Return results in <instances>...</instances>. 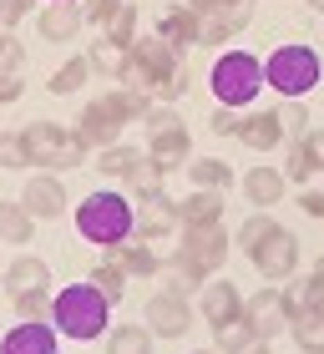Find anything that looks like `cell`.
<instances>
[{"label":"cell","mask_w":324,"mask_h":354,"mask_svg":"<svg viewBox=\"0 0 324 354\" xmlns=\"http://www.w3.org/2000/svg\"><path fill=\"white\" fill-rule=\"evenodd\" d=\"M223 218V192L213 187H192L183 203H177V223L183 228H208V223H218Z\"/></svg>","instance_id":"cell-22"},{"label":"cell","mask_w":324,"mask_h":354,"mask_svg":"<svg viewBox=\"0 0 324 354\" xmlns=\"http://www.w3.org/2000/svg\"><path fill=\"white\" fill-rule=\"evenodd\" d=\"M107 354H152V329L147 324H117V329H107Z\"/></svg>","instance_id":"cell-29"},{"label":"cell","mask_w":324,"mask_h":354,"mask_svg":"<svg viewBox=\"0 0 324 354\" xmlns=\"http://www.w3.org/2000/svg\"><path fill=\"white\" fill-rule=\"evenodd\" d=\"M96 172L107 177V183H127V187H152L162 183V177L152 172L147 152L127 147V142H117V147H102V157H96Z\"/></svg>","instance_id":"cell-12"},{"label":"cell","mask_w":324,"mask_h":354,"mask_svg":"<svg viewBox=\"0 0 324 354\" xmlns=\"http://www.w3.org/2000/svg\"><path fill=\"white\" fill-rule=\"evenodd\" d=\"M213 334H218V349H223V354H243V349H249V344L258 339V334L249 329V319H243V314H238V319H228V324H218Z\"/></svg>","instance_id":"cell-35"},{"label":"cell","mask_w":324,"mask_h":354,"mask_svg":"<svg viewBox=\"0 0 324 354\" xmlns=\"http://www.w3.org/2000/svg\"><path fill=\"white\" fill-rule=\"evenodd\" d=\"M284 137H289V132H284V117H279V111H249L243 127H238V142H243V147H253V152H273Z\"/></svg>","instance_id":"cell-21"},{"label":"cell","mask_w":324,"mask_h":354,"mask_svg":"<svg viewBox=\"0 0 324 354\" xmlns=\"http://www.w3.org/2000/svg\"><path fill=\"white\" fill-rule=\"evenodd\" d=\"M21 96H26V82H21V76H0V106L21 102Z\"/></svg>","instance_id":"cell-47"},{"label":"cell","mask_w":324,"mask_h":354,"mask_svg":"<svg viewBox=\"0 0 324 354\" xmlns=\"http://www.w3.org/2000/svg\"><path fill=\"white\" fill-rule=\"evenodd\" d=\"M111 259L127 268V279H157V268H162L157 253H152V243H142V238H137V243H132V238L117 243V248H111Z\"/></svg>","instance_id":"cell-24"},{"label":"cell","mask_w":324,"mask_h":354,"mask_svg":"<svg viewBox=\"0 0 324 354\" xmlns=\"http://www.w3.org/2000/svg\"><path fill=\"white\" fill-rule=\"evenodd\" d=\"M36 238V218L26 213V203H0V243H30Z\"/></svg>","instance_id":"cell-28"},{"label":"cell","mask_w":324,"mask_h":354,"mask_svg":"<svg viewBox=\"0 0 324 354\" xmlns=\"http://www.w3.org/2000/svg\"><path fill=\"white\" fill-rule=\"evenodd\" d=\"M273 228H279V223H273V218L264 213V207H258V213H253V218H243V223H238V238H233V243H238L243 253H253V248H258V243H264V238H269Z\"/></svg>","instance_id":"cell-36"},{"label":"cell","mask_w":324,"mask_h":354,"mask_svg":"<svg viewBox=\"0 0 324 354\" xmlns=\"http://www.w3.org/2000/svg\"><path fill=\"white\" fill-rule=\"evenodd\" d=\"M26 152H30V167H46V172H66L87 162V142L76 132H66L61 122H30L26 127Z\"/></svg>","instance_id":"cell-6"},{"label":"cell","mask_w":324,"mask_h":354,"mask_svg":"<svg viewBox=\"0 0 324 354\" xmlns=\"http://www.w3.org/2000/svg\"><path fill=\"white\" fill-rule=\"evenodd\" d=\"M41 41H51V46H66L81 36V26H87V10L76 6V0H51V6L41 10Z\"/></svg>","instance_id":"cell-17"},{"label":"cell","mask_w":324,"mask_h":354,"mask_svg":"<svg viewBox=\"0 0 324 354\" xmlns=\"http://www.w3.org/2000/svg\"><path fill=\"white\" fill-rule=\"evenodd\" d=\"M208 6H223V0H192V10H208Z\"/></svg>","instance_id":"cell-51"},{"label":"cell","mask_w":324,"mask_h":354,"mask_svg":"<svg viewBox=\"0 0 324 354\" xmlns=\"http://www.w3.org/2000/svg\"><path fill=\"white\" fill-rule=\"evenodd\" d=\"M177 71H183V51H177V46H168L162 36H137L132 56H127V71H122V86H142L152 96Z\"/></svg>","instance_id":"cell-7"},{"label":"cell","mask_w":324,"mask_h":354,"mask_svg":"<svg viewBox=\"0 0 324 354\" xmlns=\"http://www.w3.org/2000/svg\"><path fill=\"white\" fill-rule=\"evenodd\" d=\"M208 82H213V96L218 106H253V96L264 91V61L253 51H223L213 61V71H208Z\"/></svg>","instance_id":"cell-5"},{"label":"cell","mask_w":324,"mask_h":354,"mask_svg":"<svg viewBox=\"0 0 324 354\" xmlns=\"http://www.w3.org/2000/svg\"><path fill=\"white\" fill-rule=\"evenodd\" d=\"M26 66V46L15 36H0V76H21Z\"/></svg>","instance_id":"cell-41"},{"label":"cell","mask_w":324,"mask_h":354,"mask_svg":"<svg viewBox=\"0 0 324 354\" xmlns=\"http://www.w3.org/2000/svg\"><path fill=\"white\" fill-rule=\"evenodd\" d=\"M142 127H147V132H162V127H177V111H172V106H162V102H152V111L142 117Z\"/></svg>","instance_id":"cell-44"},{"label":"cell","mask_w":324,"mask_h":354,"mask_svg":"<svg viewBox=\"0 0 324 354\" xmlns=\"http://www.w3.org/2000/svg\"><path fill=\"white\" fill-rule=\"evenodd\" d=\"M198 309H203V319H208V324H228V319H238L243 314V299H238V283H208L203 288V299H198Z\"/></svg>","instance_id":"cell-23"},{"label":"cell","mask_w":324,"mask_h":354,"mask_svg":"<svg viewBox=\"0 0 324 354\" xmlns=\"http://www.w3.org/2000/svg\"><path fill=\"white\" fill-rule=\"evenodd\" d=\"M15 314L21 319H51V294L46 288H26V294H10Z\"/></svg>","instance_id":"cell-38"},{"label":"cell","mask_w":324,"mask_h":354,"mask_svg":"<svg viewBox=\"0 0 324 354\" xmlns=\"http://www.w3.org/2000/svg\"><path fill=\"white\" fill-rule=\"evenodd\" d=\"M122 127H127V122L107 106V96H96V102L81 106V117H76V137L87 142V147H117Z\"/></svg>","instance_id":"cell-15"},{"label":"cell","mask_w":324,"mask_h":354,"mask_svg":"<svg viewBox=\"0 0 324 354\" xmlns=\"http://www.w3.org/2000/svg\"><path fill=\"white\" fill-rule=\"evenodd\" d=\"M26 288H51V268L41 259H30V253H21L6 268V294H26Z\"/></svg>","instance_id":"cell-25"},{"label":"cell","mask_w":324,"mask_h":354,"mask_svg":"<svg viewBox=\"0 0 324 354\" xmlns=\"http://www.w3.org/2000/svg\"><path fill=\"white\" fill-rule=\"evenodd\" d=\"M21 203H26V213H30V218L56 223L61 213H66V187H61V177H56V172H36V177H30V183L21 187Z\"/></svg>","instance_id":"cell-16"},{"label":"cell","mask_w":324,"mask_h":354,"mask_svg":"<svg viewBox=\"0 0 324 354\" xmlns=\"http://www.w3.org/2000/svg\"><path fill=\"white\" fill-rule=\"evenodd\" d=\"M0 354H56L51 319H21V324L0 339Z\"/></svg>","instance_id":"cell-18"},{"label":"cell","mask_w":324,"mask_h":354,"mask_svg":"<svg viewBox=\"0 0 324 354\" xmlns=\"http://www.w3.org/2000/svg\"><path fill=\"white\" fill-rule=\"evenodd\" d=\"M228 248H233V238L223 233V223L183 228V238H177V248H172V268L183 273L188 283H203V279H213V273L228 263Z\"/></svg>","instance_id":"cell-4"},{"label":"cell","mask_w":324,"mask_h":354,"mask_svg":"<svg viewBox=\"0 0 324 354\" xmlns=\"http://www.w3.org/2000/svg\"><path fill=\"white\" fill-rule=\"evenodd\" d=\"M289 339H294L304 354H324V314L299 309V314H294V324H289Z\"/></svg>","instance_id":"cell-30"},{"label":"cell","mask_w":324,"mask_h":354,"mask_svg":"<svg viewBox=\"0 0 324 354\" xmlns=\"http://www.w3.org/2000/svg\"><path fill=\"white\" fill-rule=\"evenodd\" d=\"M284 187H289V177L279 167H269V162H258V167L243 172V198H249L253 207H264V213L273 203H284Z\"/></svg>","instance_id":"cell-20"},{"label":"cell","mask_w":324,"mask_h":354,"mask_svg":"<svg viewBox=\"0 0 324 354\" xmlns=\"http://www.w3.org/2000/svg\"><path fill=\"white\" fill-rule=\"evenodd\" d=\"M299 309H314V314H324V263L309 273V279L299 283Z\"/></svg>","instance_id":"cell-40"},{"label":"cell","mask_w":324,"mask_h":354,"mask_svg":"<svg viewBox=\"0 0 324 354\" xmlns=\"http://www.w3.org/2000/svg\"><path fill=\"white\" fill-rule=\"evenodd\" d=\"M192 354H223V349H192Z\"/></svg>","instance_id":"cell-52"},{"label":"cell","mask_w":324,"mask_h":354,"mask_svg":"<svg viewBox=\"0 0 324 354\" xmlns=\"http://www.w3.org/2000/svg\"><path fill=\"white\" fill-rule=\"evenodd\" d=\"M127 56H132V51H127V46H117V41H96L91 46V51H87V61H91V71L96 76H107V82H122V71H127Z\"/></svg>","instance_id":"cell-27"},{"label":"cell","mask_w":324,"mask_h":354,"mask_svg":"<svg viewBox=\"0 0 324 354\" xmlns=\"http://www.w3.org/2000/svg\"><path fill=\"white\" fill-rule=\"evenodd\" d=\"M208 127H213L218 137H238V127H243V117H238V106H218L213 117H208Z\"/></svg>","instance_id":"cell-43"},{"label":"cell","mask_w":324,"mask_h":354,"mask_svg":"<svg viewBox=\"0 0 324 354\" xmlns=\"http://www.w3.org/2000/svg\"><path fill=\"white\" fill-rule=\"evenodd\" d=\"M304 147H309V157H314V172H324V127L319 132H304Z\"/></svg>","instance_id":"cell-48"},{"label":"cell","mask_w":324,"mask_h":354,"mask_svg":"<svg viewBox=\"0 0 324 354\" xmlns=\"http://www.w3.org/2000/svg\"><path fill=\"white\" fill-rule=\"evenodd\" d=\"M107 106L117 111L122 122H142L152 111V96L142 91V86H117V91H107Z\"/></svg>","instance_id":"cell-31"},{"label":"cell","mask_w":324,"mask_h":354,"mask_svg":"<svg viewBox=\"0 0 324 354\" xmlns=\"http://www.w3.org/2000/svg\"><path fill=\"white\" fill-rule=\"evenodd\" d=\"M122 0H81V10H87V21H96V26H107L111 21V10H117Z\"/></svg>","instance_id":"cell-46"},{"label":"cell","mask_w":324,"mask_h":354,"mask_svg":"<svg viewBox=\"0 0 324 354\" xmlns=\"http://www.w3.org/2000/svg\"><path fill=\"white\" fill-rule=\"evenodd\" d=\"M147 162H152L157 177H168V172H177V167L192 162V137H188L183 122L162 127V132H147Z\"/></svg>","instance_id":"cell-13"},{"label":"cell","mask_w":324,"mask_h":354,"mask_svg":"<svg viewBox=\"0 0 324 354\" xmlns=\"http://www.w3.org/2000/svg\"><path fill=\"white\" fill-rule=\"evenodd\" d=\"M183 172H188L192 187H213V192H228V187H233V167L218 162V157H192Z\"/></svg>","instance_id":"cell-26"},{"label":"cell","mask_w":324,"mask_h":354,"mask_svg":"<svg viewBox=\"0 0 324 354\" xmlns=\"http://www.w3.org/2000/svg\"><path fill=\"white\" fill-rule=\"evenodd\" d=\"M26 15H30V0H0V26H21L26 21Z\"/></svg>","instance_id":"cell-45"},{"label":"cell","mask_w":324,"mask_h":354,"mask_svg":"<svg viewBox=\"0 0 324 354\" xmlns=\"http://www.w3.org/2000/svg\"><path fill=\"white\" fill-rule=\"evenodd\" d=\"M264 86H273L284 102H304L314 86H319V51L314 46H273L264 56Z\"/></svg>","instance_id":"cell-3"},{"label":"cell","mask_w":324,"mask_h":354,"mask_svg":"<svg viewBox=\"0 0 324 354\" xmlns=\"http://www.w3.org/2000/svg\"><path fill=\"white\" fill-rule=\"evenodd\" d=\"M299 314V294H289V288H258L253 299H243V319H249V329L258 339H279V334L294 324Z\"/></svg>","instance_id":"cell-8"},{"label":"cell","mask_w":324,"mask_h":354,"mask_svg":"<svg viewBox=\"0 0 324 354\" xmlns=\"http://www.w3.org/2000/svg\"><path fill=\"white\" fill-rule=\"evenodd\" d=\"M198 21H203V46H223V41H233L238 30L253 21V0H223V6H208V10H198Z\"/></svg>","instance_id":"cell-14"},{"label":"cell","mask_w":324,"mask_h":354,"mask_svg":"<svg viewBox=\"0 0 324 354\" xmlns=\"http://www.w3.org/2000/svg\"><path fill=\"white\" fill-rule=\"evenodd\" d=\"M309 6H314V10H324V0H309Z\"/></svg>","instance_id":"cell-53"},{"label":"cell","mask_w":324,"mask_h":354,"mask_svg":"<svg viewBox=\"0 0 324 354\" xmlns=\"http://www.w3.org/2000/svg\"><path fill=\"white\" fill-rule=\"evenodd\" d=\"M279 117H284V132H289V137H304V132H309V111H304V102H284Z\"/></svg>","instance_id":"cell-42"},{"label":"cell","mask_w":324,"mask_h":354,"mask_svg":"<svg viewBox=\"0 0 324 354\" xmlns=\"http://www.w3.org/2000/svg\"><path fill=\"white\" fill-rule=\"evenodd\" d=\"M51 324H56V334H66V339H76V344L107 339V329H111V299L91 279L87 283H66L51 299Z\"/></svg>","instance_id":"cell-1"},{"label":"cell","mask_w":324,"mask_h":354,"mask_svg":"<svg viewBox=\"0 0 324 354\" xmlns=\"http://www.w3.org/2000/svg\"><path fill=\"white\" fill-rule=\"evenodd\" d=\"M142 324H147L157 339H183V334L192 329V304H188V294H177V288L152 294L147 309H142Z\"/></svg>","instance_id":"cell-10"},{"label":"cell","mask_w":324,"mask_h":354,"mask_svg":"<svg viewBox=\"0 0 324 354\" xmlns=\"http://www.w3.org/2000/svg\"><path fill=\"white\" fill-rule=\"evenodd\" d=\"M76 233L96 248H117L137 233V203L122 198V192H111V187L91 192V198H81V207H76Z\"/></svg>","instance_id":"cell-2"},{"label":"cell","mask_w":324,"mask_h":354,"mask_svg":"<svg viewBox=\"0 0 324 354\" xmlns=\"http://www.w3.org/2000/svg\"><path fill=\"white\" fill-rule=\"evenodd\" d=\"M157 36L177 46V51H188V46H203V21H198V10L192 6H168L157 15Z\"/></svg>","instance_id":"cell-19"},{"label":"cell","mask_w":324,"mask_h":354,"mask_svg":"<svg viewBox=\"0 0 324 354\" xmlns=\"http://www.w3.org/2000/svg\"><path fill=\"white\" fill-rule=\"evenodd\" d=\"M299 207H304L309 218H319V223H324V192H314V187H309V192H299Z\"/></svg>","instance_id":"cell-49"},{"label":"cell","mask_w":324,"mask_h":354,"mask_svg":"<svg viewBox=\"0 0 324 354\" xmlns=\"http://www.w3.org/2000/svg\"><path fill=\"white\" fill-rule=\"evenodd\" d=\"M284 177H289V183H309V177H314V157H309V147H304V137H294V142H289Z\"/></svg>","instance_id":"cell-37"},{"label":"cell","mask_w":324,"mask_h":354,"mask_svg":"<svg viewBox=\"0 0 324 354\" xmlns=\"http://www.w3.org/2000/svg\"><path fill=\"white\" fill-rule=\"evenodd\" d=\"M177 228V203L162 192V183L137 187V233L142 243H168V233Z\"/></svg>","instance_id":"cell-9"},{"label":"cell","mask_w":324,"mask_h":354,"mask_svg":"<svg viewBox=\"0 0 324 354\" xmlns=\"http://www.w3.org/2000/svg\"><path fill=\"white\" fill-rule=\"evenodd\" d=\"M102 36H107V41H117V46H127V51H132V41H137V6H132V0H122V6L111 10V21L102 26Z\"/></svg>","instance_id":"cell-33"},{"label":"cell","mask_w":324,"mask_h":354,"mask_svg":"<svg viewBox=\"0 0 324 354\" xmlns=\"http://www.w3.org/2000/svg\"><path fill=\"white\" fill-rule=\"evenodd\" d=\"M249 259H253V268L264 273L269 283H289V279H294V268H299V238L289 228H273Z\"/></svg>","instance_id":"cell-11"},{"label":"cell","mask_w":324,"mask_h":354,"mask_svg":"<svg viewBox=\"0 0 324 354\" xmlns=\"http://www.w3.org/2000/svg\"><path fill=\"white\" fill-rule=\"evenodd\" d=\"M87 76H91V61L76 56V61H66V66H56L46 86H51V96H76L81 86H87Z\"/></svg>","instance_id":"cell-32"},{"label":"cell","mask_w":324,"mask_h":354,"mask_svg":"<svg viewBox=\"0 0 324 354\" xmlns=\"http://www.w3.org/2000/svg\"><path fill=\"white\" fill-rule=\"evenodd\" d=\"M243 354H273V349H269V339H253V344L243 349Z\"/></svg>","instance_id":"cell-50"},{"label":"cell","mask_w":324,"mask_h":354,"mask_svg":"<svg viewBox=\"0 0 324 354\" xmlns=\"http://www.w3.org/2000/svg\"><path fill=\"white\" fill-rule=\"evenodd\" d=\"M0 167H10V172L30 167V152H26V137L21 132H0Z\"/></svg>","instance_id":"cell-39"},{"label":"cell","mask_w":324,"mask_h":354,"mask_svg":"<svg viewBox=\"0 0 324 354\" xmlns=\"http://www.w3.org/2000/svg\"><path fill=\"white\" fill-rule=\"evenodd\" d=\"M91 283L102 288L111 304H122V294H127V268H122L117 259H107V263H96V268H91Z\"/></svg>","instance_id":"cell-34"}]
</instances>
